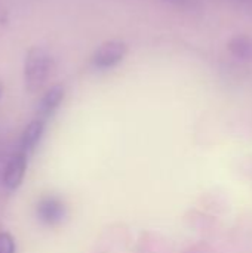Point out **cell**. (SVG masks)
Returning a JSON list of instances; mask_svg holds the SVG:
<instances>
[{
    "label": "cell",
    "mask_w": 252,
    "mask_h": 253,
    "mask_svg": "<svg viewBox=\"0 0 252 253\" xmlns=\"http://www.w3.org/2000/svg\"><path fill=\"white\" fill-rule=\"evenodd\" d=\"M64 96H65V89H64V86L61 83L50 86L43 93V96L40 98V102H39V114H40V119L45 120L46 117H50L58 110V107L61 105Z\"/></svg>",
    "instance_id": "obj_6"
},
{
    "label": "cell",
    "mask_w": 252,
    "mask_h": 253,
    "mask_svg": "<svg viewBox=\"0 0 252 253\" xmlns=\"http://www.w3.org/2000/svg\"><path fill=\"white\" fill-rule=\"evenodd\" d=\"M165 1L178 7H184V9H192L198 6V0H165Z\"/></svg>",
    "instance_id": "obj_9"
},
{
    "label": "cell",
    "mask_w": 252,
    "mask_h": 253,
    "mask_svg": "<svg viewBox=\"0 0 252 253\" xmlns=\"http://www.w3.org/2000/svg\"><path fill=\"white\" fill-rule=\"evenodd\" d=\"M53 59L43 47H33L27 52L24 61V84L27 92L34 93L43 87L50 71Z\"/></svg>",
    "instance_id": "obj_1"
},
{
    "label": "cell",
    "mask_w": 252,
    "mask_h": 253,
    "mask_svg": "<svg viewBox=\"0 0 252 253\" xmlns=\"http://www.w3.org/2000/svg\"><path fill=\"white\" fill-rule=\"evenodd\" d=\"M3 92H4V84H3V80L0 79V99L3 96Z\"/></svg>",
    "instance_id": "obj_10"
},
{
    "label": "cell",
    "mask_w": 252,
    "mask_h": 253,
    "mask_svg": "<svg viewBox=\"0 0 252 253\" xmlns=\"http://www.w3.org/2000/svg\"><path fill=\"white\" fill-rule=\"evenodd\" d=\"M45 133V120L43 119H36L31 120L22 130L21 138H19V144H18V150L30 154L34 151V148L39 145L40 139L43 138Z\"/></svg>",
    "instance_id": "obj_5"
},
{
    "label": "cell",
    "mask_w": 252,
    "mask_h": 253,
    "mask_svg": "<svg viewBox=\"0 0 252 253\" xmlns=\"http://www.w3.org/2000/svg\"><path fill=\"white\" fill-rule=\"evenodd\" d=\"M36 212H37V218L46 225H56L61 221H64L67 215L65 205L62 203L59 197H55V196L43 197L39 202Z\"/></svg>",
    "instance_id": "obj_4"
},
{
    "label": "cell",
    "mask_w": 252,
    "mask_h": 253,
    "mask_svg": "<svg viewBox=\"0 0 252 253\" xmlns=\"http://www.w3.org/2000/svg\"><path fill=\"white\" fill-rule=\"evenodd\" d=\"M128 53V44L122 40H107L97 47L91 56V64L98 70H108L116 67Z\"/></svg>",
    "instance_id": "obj_2"
},
{
    "label": "cell",
    "mask_w": 252,
    "mask_h": 253,
    "mask_svg": "<svg viewBox=\"0 0 252 253\" xmlns=\"http://www.w3.org/2000/svg\"><path fill=\"white\" fill-rule=\"evenodd\" d=\"M229 52L241 61H250L252 59V40L248 36L238 34L232 37L227 43Z\"/></svg>",
    "instance_id": "obj_7"
},
{
    "label": "cell",
    "mask_w": 252,
    "mask_h": 253,
    "mask_svg": "<svg viewBox=\"0 0 252 253\" xmlns=\"http://www.w3.org/2000/svg\"><path fill=\"white\" fill-rule=\"evenodd\" d=\"M27 166H28V154L16 148V151L9 157V160L4 165L1 173L3 187L9 191L18 190L25 178Z\"/></svg>",
    "instance_id": "obj_3"
},
{
    "label": "cell",
    "mask_w": 252,
    "mask_h": 253,
    "mask_svg": "<svg viewBox=\"0 0 252 253\" xmlns=\"http://www.w3.org/2000/svg\"><path fill=\"white\" fill-rule=\"evenodd\" d=\"M15 239L9 231H0V253H15Z\"/></svg>",
    "instance_id": "obj_8"
}]
</instances>
